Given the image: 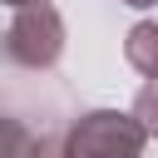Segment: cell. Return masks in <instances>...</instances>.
Instances as JSON below:
<instances>
[{"instance_id":"cell-4","label":"cell","mask_w":158,"mask_h":158,"mask_svg":"<svg viewBox=\"0 0 158 158\" xmlns=\"http://www.w3.org/2000/svg\"><path fill=\"white\" fill-rule=\"evenodd\" d=\"M0 158H40V138L15 114H0Z\"/></svg>"},{"instance_id":"cell-1","label":"cell","mask_w":158,"mask_h":158,"mask_svg":"<svg viewBox=\"0 0 158 158\" xmlns=\"http://www.w3.org/2000/svg\"><path fill=\"white\" fill-rule=\"evenodd\" d=\"M59 54H64V20H59V10L49 0L44 5H20L15 20L0 35V59L15 64V69H54Z\"/></svg>"},{"instance_id":"cell-3","label":"cell","mask_w":158,"mask_h":158,"mask_svg":"<svg viewBox=\"0 0 158 158\" xmlns=\"http://www.w3.org/2000/svg\"><path fill=\"white\" fill-rule=\"evenodd\" d=\"M123 59H128L143 79H158V20H138V25L123 35Z\"/></svg>"},{"instance_id":"cell-7","label":"cell","mask_w":158,"mask_h":158,"mask_svg":"<svg viewBox=\"0 0 158 158\" xmlns=\"http://www.w3.org/2000/svg\"><path fill=\"white\" fill-rule=\"evenodd\" d=\"M123 5H133V10H148V5H158V0H123Z\"/></svg>"},{"instance_id":"cell-6","label":"cell","mask_w":158,"mask_h":158,"mask_svg":"<svg viewBox=\"0 0 158 158\" xmlns=\"http://www.w3.org/2000/svg\"><path fill=\"white\" fill-rule=\"evenodd\" d=\"M0 5H10V10H20V5H44V0H0Z\"/></svg>"},{"instance_id":"cell-2","label":"cell","mask_w":158,"mask_h":158,"mask_svg":"<svg viewBox=\"0 0 158 158\" xmlns=\"http://www.w3.org/2000/svg\"><path fill=\"white\" fill-rule=\"evenodd\" d=\"M148 133L133 114L118 109H89L64 133V158H143Z\"/></svg>"},{"instance_id":"cell-5","label":"cell","mask_w":158,"mask_h":158,"mask_svg":"<svg viewBox=\"0 0 158 158\" xmlns=\"http://www.w3.org/2000/svg\"><path fill=\"white\" fill-rule=\"evenodd\" d=\"M128 114L138 118V128H143L148 138H158V79H148V84L138 89V99H133Z\"/></svg>"}]
</instances>
